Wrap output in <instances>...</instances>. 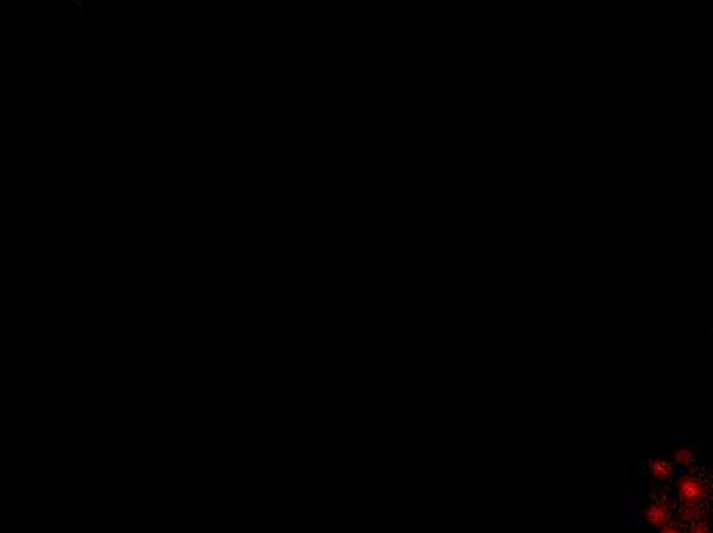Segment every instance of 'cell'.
<instances>
[{"instance_id": "6da1fadb", "label": "cell", "mask_w": 713, "mask_h": 533, "mask_svg": "<svg viewBox=\"0 0 713 533\" xmlns=\"http://www.w3.org/2000/svg\"><path fill=\"white\" fill-rule=\"evenodd\" d=\"M677 492H679V499L683 501L685 507H699V503L708 495V488H705V484L697 476L685 474V476L679 478Z\"/></svg>"}, {"instance_id": "7a4b0ae2", "label": "cell", "mask_w": 713, "mask_h": 533, "mask_svg": "<svg viewBox=\"0 0 713 533\" xmlns=\"http://www.w3.org/2000/svg\"><path fill=\"white\" fill-rule=\"evenodd\" d=\"M644 517H646V521H648L650 525L662 530L664 525L670 523V509H668V505H666L664 501H656V503H652V505L646 507Z\"/></svg>"}, {"instance_id": "3957f363", "label": "cell", "mask_w": 713, "mask_h": 533, "mask_svg": "<svg viewBox=\"0 0 713 533\" xmlns=\"http://www.w3.org/2000/svg\"><path fill=\"white\" fill-rule=\"evenodd\" d=\"M650 474H652L654 480L666 482V480H670V478L675 476V468H673V464H670L668 460H664V457H654V460L650 462Z\"/></svg>"}, {"instance_id": "277c9868", "label": "cell", "mask_w": 713, "mask_h": 533, "mask_svg": "<svg viewBox=\"0 0 713 533\" xmlns=\"http://www.w3.org/2000/svg\"><path fill=\"white\" fill-rule=\"evenodd\" d=\"M660 533H685V532H683V528H681L679 523H668V525H664V528L660 530Z\"/></svg>"}, {"instance_id": "5b68a950", "label": "cell", "mask_w": 713, "mask_h": 533, "mask_svg": "<svg viewBox=\"0 0 713 533\" xmlns=\"http://www.w3.org/2000/svg\"><path fill=\"white\" fill-rule=\"evenodd\" d=\"M685 533H689V532H685Z\"/></svg>"}]
</instances>
